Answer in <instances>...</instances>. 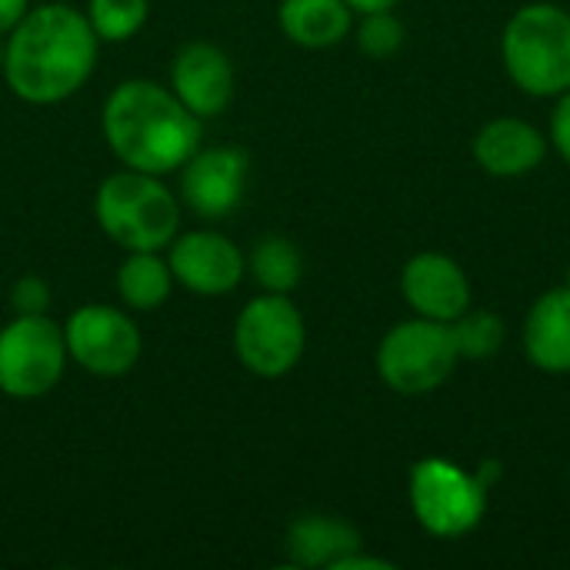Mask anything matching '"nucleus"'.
I'll return each instance as SVG.
<instances>
[{"instance_id":"a878e982","label":"nucleus","mask_w":570,"mask_h":570,"mask_svg":"<svg viewBox=\"0 0 570 570\" xmlns=\"http://www.w3.org/2000/svg\"><path fill=\"white\" fill-rule=\"evenodd\" d=\"M27 10H30V0H0V37H7Z\"/></svg>"},{"instance_id":"0eeeda50","label":"nucleus","mask_w":570,"mask_h":570,"mask_svg":"<svg viewBox=\"0 0 570 570\" xmlns=\"http://www.w3.org/2000/svg\"><path fill=\"white\" fill-rule=\"evenodd\" d=\"M307 347V324L297 304L287 294L264 291L247 301L234 324V354L257 377L291 374Z\"/></svg>"},{"instance_id":"6e6552de","label":"nucleus","mask_w":570,"mask_h":570,"mask_svg":"<svg viewBox=\"0 0 570 570\" xmlns=\"http://www.w3.org/2000/svg\"><path fill=\"white\" fill-rule=\"evenodd\" d=\"M67 361L63 324L47 314H17L0 331V394L13 401L47 397Z\"/></svg>"},{"instance_id":"bb28decb","label":"nucleus","mask_w":570,"mask_h":570,"mask_svg":"<svg viewBox=\"0 0 570 570\" xmlns=\"http://www.w3.org/2000/svg\"><path fill=\"white\" fill-rule=\"evenodd\" d=\"M354 13H371V10H394L401 0H347Z\"/></svg>"},{"instance_id":"4be33fe9","label":"nucleus","mask_w":570,"mask_h":570,"mask_svg":"<svg viewBox=\"0 0 570 570\" xmlns=\"http://www.w3.org/2000/svg\"><path fill=\"white\" fill-rule=\"evenodd\" d=\"M354 37H357V47L367 57L384 60V57H394L401 50L404 23L391 10H371V13H361V23H357Z\"/></svg>"},{"instance_id":"9d476101","label":"nucleus","mask_w":570,"mask_h":570,"mask_svg":"<svg viewBox=\"0 0 570 570\" xmlns=\"http://www.w3.org/2000/svg\"><path fill=\"white\" fill-rule=\"evenodd\" d=\"M167 264L174 274V284L197 297H224L234 287H240L247 274V257L240 247L210 227L177 234L167 244Z\"/></svg>"},{"instance_id":"412c9836","label":"nucleus","mask_w":570,"mask_h":570,"mask_svg":"<svg viewBox=\"0 0 570 570\" xmlns=\"http://www.w3.org/2000/svg\"><path fill=\"white\" fill-rule=\"evenodd\" d=\"M454 341H458V354L461 361H491L501 347H504V321L491 311H474L468 307L454 324Z\"/></svg>"},{"instance_id":"9b49d317","label":"nucleus","mask_w":570,"mask_h":570,"mask_svg":"<svg viewBox=\"0 0 570 570\" xmlns=\"http://www.w3.org/2000/svg\"><path fill=\"white\" fill-rule=\"evenodd\" d=\"M250 160L240 147H197L190 160L177 170L180 174V200L204 220L230 217L247 190Z\"/></svg>"},{"instance_id":"f03ea898","label":"nucleus","mask_w":570,"mask_h":570,"mask_svg":"<svg viewBox=\"0 0 570 570\" xmlns=\"http://www.w3.org/2000/svg\"><path fill=\"white\" fill-rule=\"evenodd\" d=\"M114 157L144 174H177L204 144V120L157 80H124L104 100L100 117Z\"/></svg>"},{"instance_id":"ddd939ff","label":"nucleus","mask_w":570,"mask_h":570,"mask_svg":"<svg viewBox=\"0 0 570 570\" xmlns=\"http://www.w3.org/2000/svg\"><path fill=\"white\" fill-rule=\"evenodd\" d=\"M401 294L417 317L441 324H454L471 307L468 271L441 250H421L404 264Z\"/></svg>"},{"instance_id":"7ed1b4c3","label":"nucleus","mask_w":570,"mask_h":570,"mask_svg":"<svg viewBox=\"0 0 570 570\" xmlns=\"http://www.w3.org/2000/svg\"><path fill=\"white\" fill-rule=\"evenodd\" d=\"M94 217L124 250H167L180 234V200L174 190L157 174L130 167L100 180L94 194Z\"/></svg>"},{"instance_id":"4468645a","label":"nucleus","mask_w":570,"mask_h":570,"mask_svg":"<svg viewBox=\"0 0 570 570\" xmlns=\"http://www.w3.org/2000/svg\"><path fill=\"white\" fill-rule=\"evenodd\" d=\"M474 160L491 177H524L548 157V137L521 117H494L474 137Z\"/></svg>"},{"instance_id":"1a4fd4ad","label":"nucleus","mask_w":570,"mask_h":570,"mask_svg":"<svg viewBox=\"0 0 570 570\" xmlns=\"http://www.w3.org/2000/svg\"><path fill=\"white\" fill-rule=\"evenodd\" d=\"M67 357L94 377H124L140 361L144 341L134 317L110 304H83L63 324Z\"/></svg>"},{"instance_id":"dca6fc26","label":"nucleus","mask_w":570,"mask_h":570,"mask_svg":"<svg viewBox=\"0 0 570 570\" xmlns=\"http://www.w3.org/2000/svg\"><path fill=\"white\" fill-rule=\"evenodd\" d=\"M364 541L354 524L331 514H304L287 528V558L294 568H334L341 558L361 551Z\"/></svg>"},{"instance_id":"f257e3e1","label":"nucleus","mask_w":570,"mask_h":570,"mask_svg":"<svg viewBox=\"0 0 570 570\" xmlns=\"http://www.w3.org/2000/svg\"><path fill=\"white\" fill-rule=\"evenodd\" d=\"M100 37L83 10L70 3L30 7L3 37V80L10 94L33 107L63 104L97 67Z\"/></svg>"},{"instance_id":"f8f14e48","label":"nucleus","mask_w":570,"mask_h":570,"mask_svg":"<svg viewBox=\"0 0 570 570\" xmlns=\"http://www.w3.org/2000/svg\"><path fill=\"white\" fill-rule=\"evenodd\" d=\"M170 90L200 120L220 117L237 90L234 60L207 40H190L177 50L170 63Z\"/></svg>"},{"instance_id":"393cba45","label":"nucleus","mask_w":570,"mask_h":570,"mask_svg":"<svg viewBox=\"0 0 570 570\" xmlns=\"http://www.w3.org/2000/svg\"><path fill=\"white\" fill-rule=\"evenodd\" d=\"M331 570H394V564H391V561H384V558H367V554H364V548H361V551H354V554L341 558V561H337Z\"/></svg>"},{"instance_id":"6ab92c4d","label":"nucleus","mask_w":570,"mask_h":570,"mask_svg":"<svg viewBox=\"0 0 570 570\" xmlns=\"http://www.w3.org/2000/svg\"><path fill=\"white\" fill-rule=\"evenodd\" d=\"M247 267H250L254 281L264 291H271V294H291L301 284V274H304L301 250L287 237H264V240H257L254 250H250Z\"/></svg>"},{"instance_id":"f3484780","label":"nucleus","mask_w":570,"mask_h":570,"mask_svg":"<svg viewBox=\"0 0 570 570\" xmlns=\"http://www.w3.org/2000/svg\"><path fill=\"white\" fill-rule=\"evenodd\" d=\"M277 23L291 43L327 50L354 30V10L347 0H281Z\"/></svg>"},{"instance_id":"aec40b11","label":"nucleus","mask_w":570,"mask_h":570,"mask_svg":"<svg viewBox=\"0 0 570 570\" xmlns=\"http://www.w3.org/2000/svg\"><path fill=\"white\" fill-rule=\"evenodd\" d=\"M83 13L100 43H124L144 30L150 17V0H87Z\"/></svg>"},{"instance_id":"5701e85b","label":"nucleus","mask_w":570,"mask_h":570,"mask_svg":"<svg viewBox=\"0 0 570 570\" xmlns=\"http://www.w3.org/2000/svg\"><path fill=\"white\" fill-rule=\"evenodd\" d=\"M10 304L17 314H47L50 304V287L40 277H20L10 291Z\"/></svg>"},{"instance_id":"b1692460","label":"nucleus","mask_w":570,"mask_h":570,"mask_svg":"<svg viewBox=\"0 0 570 570\" xmlns=\"http://www.w3.org/2000/svg\"><path fill=\"white\" fill-rule=\"evenodd\" d=\"M551 147L561 154V160L570 164V90H564L551 110Z\"/></svg>"},{"instance_id":"cd10ccee","label":"nucleus","mask_w":570,"mask_h":570,"mask_svg":"<svg viewBox=\"0 0 570 570\" xmlns=\"http://www.w3.org/2000/svg\"><path fill=\"white\" fill-rule=\"evenodd\" d=\"M0 67H3V37H0Z\"/></svg>"},{"instance_id":"39448f33","label":"nucleus","mask_w":570,"mask_h":570,"mask_svg":"<svg viewBox=\"0 0 570 570\" xmlns=\"http://www.w3.org/2000/svg\"><path fill=\"white\" fill-rule=\"evenodd\" d=\"M491 484L481 471H468L451 458H424L411 468L407 501L414 521L441 541L471 534L488 514Z\"/></svg>"},{"instance_id":"2eb2a0df","label":"nucleus","mask_w":570,"mask_h":570,"mask_svg":"<svg viewBox=\"0 0 570 570\" xmlns=\"http://www.w3.org/2000/svg\"><path fill=\"white\" fill-rule=\"evenodd\" d=\"M524 354L544 374H570V284L544 291L524 317Z\"/></svg>"},{"instance_id":"423d86ee","label":"nucleus","mask_w":570,"mask_h":570,"mask_svg":"<svg viewBox=\"0 0 570 570\" xmlns=\"http://www.w3.org/2000/svg\"><path fill=\"white\" fill-rule=\"evenodd\" d=\"M374 364H377V377L391 391L417 397L438 391L461 364V354L451 324L414 314L411 321L394 324L381 337Z\"/></svg>"},{"instance_id":"20e7f679","label":"nucleus","mask_w":570,"mask_h":570,"mask_svg":"<svg viewBox=\"0 0 570 570\" xmlns=\"http://www.w3.org/2000/svg\"><path fill=\"white\" fill-rule=\"evenodd\" d=\"M508 77L531 97H561L570 90V10L534 0L511 13L501 33Z\"/></svg>"},{"instance_id":"a211bd4d","label":"nucleus","mask_w":570,"mask_h":570,"mask_svg":"<svg viewBox=\"0 0 570 570\" xmlns=\"http://www.w3.org/2000/svg\"><path fill=\"white\" fill-rule=\"evenodd\" d=\"M174 291V274L160 250H127L117 267V294L127 311H157Z\"/></svg>"}]
</instances>
